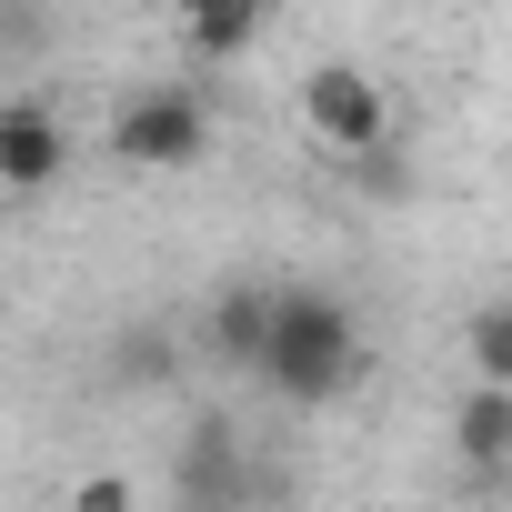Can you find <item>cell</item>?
<instances>
[{
  "label": "cell",
  "instance_id": "1",
  "mask_svg": "<svg viewBox=\"0 0 512 512\" xmlns=\"http://www.w3.org/2000/svg\"><path fill=\"white\" fill-rule=\"evenodd\" d=\"M251 382H262L282 412H322L362 382V312L322 282H282L262 312V352H251Z\"/></svg>",
  "mask_w": 512,
  "mask_h": 512
},
{
  "label": "cell",
  "instance_id": "2",
  "mask_svg": "<svg viewBox=\"0 0 512 512\" xmlns=\"http://www.w3.org/2000/svg\"><path fill=\"white\" fill-rule=\"evenodd\" d=\"M111 161H131V171H191V161H211V91L201 81H141L111 111Z\"/></svg>",
  "mask_w": 512,
  "mask_h": 512
},
{
  "label": "cell",
  "instance_id": "10",
  "mask_svg": "<svg viewBox=\"0 0 512 512\" xmlns=\"http://www.w3.org/2000/svg\"><path fill=\"white\" fill-rule=\"evenodd\" d=\"M121 382H131V392H161V382H171V342H161V332H131V342H121Z\"/></svg>",
  "mask_w": 512,
  "mask_h": 512
},
{
  "label": "cell",
  "instance_id": "3",
  "mask_svg": "<svg viewBox=\"0 0 512 512\" xmlns=\"http://www.w3.org/2000/svg\"><path fill=\"white\" fill-rule=\"evenodd\" d=\"M302 121H312V141H322L332 161L392 151V101H382V81H372L362 61H322V71L302 81Z\"/></svg>",
  "mask_w": 512,
  "mask_h": 512
},
{
  "label": "cell",
  "instance_id": "5",
  "mask_svg": "<svg viewBox=\"0 0 512 512\" xmlns=\"http://www.w3.org/2000/svg\"><path fill=\"white\" fill-rule=\"evenodd\" d=\"M452 452H462V472H472V482L512 472V392L472 382V392L452 402Z\"/></svg>",
  "mask_w": 512,
  "mask_h": 512
},
{
  "label": "cell",
  "instance_id": "11",
  "mask_svg": "<svg viewBox=\"0 0 512 512\" xmlns=\"http://www.w3.org/2000/svg\"><path fill=\"white\" fill-rule=\"evenodd\" d=\"M71 512H131V482H121V472H91V482L71 492Z\"/></svg>",
  "mask_w": 512,
  "mask_h": 512
},
{
  "label": "cell",
  "instance_id": "4",
  "mask_svg": "<svg viewBox=\"0 0 512 512\" xmlns=\"http://www.w3.org/2000/svg\"><path fill=\"white\" fill-rule=\"evenodd\" d=\"M71 171V131H61V111L51 101H0V191H51Z\"/></svg>",
  "mask_w": 512,
  "mask_h": 512
},
{
  "label": "cell",
  "instance_id": "6",
  "mask_svg": "<svg viewBox=\"0 0 512 512\" xmlns=\"http://www.w3.org/2000/svg\"><path fill=\"white\" fill-rule=\"evenodd\" d=\"M262 312H272V282H231V292L201 312V352L231 362V372H251V352H262Z\"/></svg>",
  "mask_w": 512,
  "mask_h": 512
},
{
  "label": "cell",
  "instance_id": "9",
  "mask_svg": "<svg viewBox=\"0 0 512 512\" xmlns=\"http://www.w3.org/2000/svg\"><path fill=\"white\" fill-rule=\"evenodd\" d=\"M472 382L512 392V302H482L472 312Z\"/></svg>",
  "mask_w": 512,
  "mask_h": 512
},
{
  "label": "cell",
  "instance_id": "8",
  "mask_svg": "<svg viewBox=\"0 0 512 512\" xmlns=\"http://www.w3.org/2000/svg\"><path fill=\"white\" fill-rule=\"evenodd\" d=\"M262 31H272L262 11H191V21H181V51H191V61H241Z\"/></svg>",
  "mask_w": 512,
  "mask_h": 512
},
{
  "label": "cell",
  "instance_id": "7",
  "mask_svg": "<svg viewBox=\"0 0 512 512\" xmlns=\"http://www.w3.org/2000/svg\"><path fill=\"white\" fill-rule=\"evenodd\" d=\"M231 452H241V432L231 422H201L181 442V502H221L231 492Z\"/></svg>",
  "mask_w": 512,
  "mask_h": 512
}]
</instances>
